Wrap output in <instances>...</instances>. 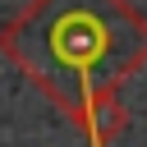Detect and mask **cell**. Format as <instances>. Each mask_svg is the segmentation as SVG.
<instances>
[{"label":"cell","instance_id":"6da1fadb","mask_svg":"<svg viewBox=\"0 0 147 147\" xmlns=\"http://www.w3.org/2000/svg\"><path fill=\"white\" fill-rule=\"evenodd\" d=\"M0 51L74 124L147 60V18L129 0H28Z\"/></svg>","mask_w":147,"mask_h":147}]
</instances>
